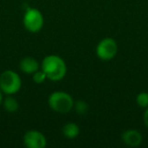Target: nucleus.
Instances as JSON below:
<instances>
[{
	"instance_id": "obj_13",
	"label": "nucleus",
	"mask_w": 148,
	"mask_h": 148,
	"mask_svg": "<svg viewBox=\"0 0 148 148\" xmlns=\"http://www.w3.org/2000/svg\"><path fill=\"white\" fill-rule=\"evenodd\" d=\"M33 75V80L35 83H37V84H41V83H44L46 80H47V75L45 74V72L43 71V70H38V71H36L35 73L32 74Z\"/></svg>"
},
{
	"instance_id": "obj_4",
	"label": "nucleus",
	"mask_w": 148,
	"mask_h": 148,
	"mask_svg": "<svg viewBox=\"0 0 148 148\" xmlns=\"http://www.w3.org/2000/svg\"><path fill=\"white\" fill-rule=\"evenodd\" d=\"M23 25L29 33H39L44 27V15L38 8L29 7L23 18Z\"/></svg>"
},
{
	"instance_id": "obj_12",
	"label": "nucleus",
	"mask_w": 148,
	"mask_h": 148,
	"mask_svg": "<svg viewBox=\"0 0 148 148\" xmlns=\"http://www.w3.org/2000/svg\"><path fill=\"white\" fill-rule=\"evenodd\" d=\"M136 103L137 106H139L140 108H143V109H146L148 108V92H140L137 95L136 97Z\"/></svg>"
},
{
	"instance_id": "obj_2",
	"label": "nucleus",
	"mask_w": 148,
	"mask_h": 148,
	"mask_svg": "<svg viewBox=\"0 0 148 148\" xmlns=\"http://www.w3.org/2000/svg\"><path fill=\"white\" fill-rule=\"evenodd\" d=\"M48 105L52 111L59 114L69 113L74 107V99L65 91H54L48 97Z\"/></svg>"
},
{
	"instance_id": "obj_8",
	"label": "nucleus",
	"mask_w": 148,
	"mask_h": 148,
	"mask_svg": "<svg viewBox=\"0 0 148 148\" xmlns=\"http://www.w3.org/2000/svg\"><path fill=\"white\" fill-rule=\"evenodd\" d=\"M41 68V65L38 62V60L34 57H25L19 62V69L25 74H29L32 75L36 71Z\"/></svg>"
},
{
	"instance_id": "obj_10",
	"label": "nucleus",
	"mask_w": 148,
	"mask_h": 148,
	"mask_svg": "<svg viewBox=\"0 0 148 148\" xmlns=\"http://www.w3.org/2000/svg\"><path fill=\"white\" fill-rule=\"evenodd\" d=\"M3 108L6 112L8 113H15L18 110L19 103L12 95H7V97H5L2 101Z\"/></svg>"
},
{
	"instance_id": "obj_11",
	"label": "nucleus",
	"mask_w": 148,
	"mask_h": 148,
	"mask_svg": "<svg viewBox=\"0 0 148 148\" xmlns=\"http://www.w3.org/2000/svg\"><path fill=\"white\" fill-rule=\"evenodd\" d=\"M74 109L76 111V113L80 116H85L88 113L89 107L84 101H77L74 103Z\"/></svg>"
},
{
	"instance_id": "obj_9",
	"label": "nucleus",
	"mask_w": 148,
	"mask_h": 148,
	"mask_svg": "<svg viewBox=\"0 0 148 148\" xmlns=\"http://www.w3.org/2000/svg\"><path fill=\"white\" fill-rule=\"evenodd\" d=\"M80 133V128L76 123L69 122L65 124L62 128V134L67 139H75Z\"/></svg>"
},
{
	"instance_id": "obj_1",
	"label": "nucleus",
	"mask_w": 148,
	"mask_h": 148,
	"mask_svg": "<svg viewBox=\"0 0 148 148\" xmlns=\"http://www.w3.org/2000/svg\"><path fill=\"white\" fill-rule=\"evenodd\" d=\"M41 68L47 78L51 81H60L66 76L67 66L63 59L58 55H48L43 59Z\"/></svg>"
},
{
	"instance_id": "obj_5",
	"label": "nucleus",
	"mask_w": 148,
	"mask_h": 148,
	"mask_svg": "<svg viewBox=\"0 0 148 148\" xmlns=\"http://www.w3.org/2000/svg\"><path fill=\"white\" fill-rule=\"evenodd\" d=\"M97 56L103 61H111L118 53V44L113 38H105L99 42L95 48Z\"/></svg>"
},
{
	"instance_id": "obj_14",
	"label": "nucleus",
	"mask_w": 148,
	"mask_h": 148,
	"mask_svg": "<svg viewBox=\"0 0 148 148\" xmlns=\"http://www.w3.org/2000/svg\"><path fill=\"white\" fill-rule=\"evenodd\" d=\"M143 122L146 127L148 128V108H146L145 112H144V114H143Z\"/></svg>"
},
{
	"instance_id": "obj_6",
	"label": "nucleus",
	"mask_w": 148,
	"mask_h": 148,
	"mask_svg": "<svg viewBox=\"0 0 148 148\" xmlns=\"http://www.w3.org/2000/svg\"><path fill=\"white\" fill-rule=\"evenodd\" d=\"M23 145L27 148H45L47 139L42 132L38 130H29L23 135Z\"/></svg>"
},
{
	"instance_id": "obj_15",
	"label": "nucleus",
	"mask_w": 148,
	"mask_h": 148,
	"mask_svg": "<svg viewBox=\"0 0 148 148\" xmlns=\"http://www.w3.org/2000/svg\"><path fill=\"white\" fill-rule=\"evenodd\" d=\"M2 91H1V89H0V106H1V103H2L3 101V95H2Z\"/></svg>"
},
{
	"instance_id": "obj_7",
	"label": "nucleus",
	"mask_w": 148,
	"mask_h": 148,
	"mask_svg": "<svg viewBox=\"0 0 148 148\" xmlns=\"http://www.w3.org/2000/svg\"><path fill=\"white\" fill-rule=\"evenodd\" d=\"M142 134L136 129H128L122 134V141L129 147H138L142 143Z\"/></svg>"
},
{
	"instance_id": "obj_3",
	"label": "nucleus",
	"mask_w": 148,
	"mask_h": 148,
	"mask_svg": "<svg viewBox=\"0 0 148 148\" xmlns=\"http://www.w3.org/2000/svg\"><path fill=\"white\" fill-rule=\"evenodd\" d=\"M21 88V78L13 70H5L0 74V89L6 95H13Z\"/></svg>"
}]
</instances>
